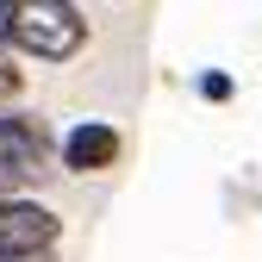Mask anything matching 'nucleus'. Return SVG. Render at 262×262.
I'll use <instances>...</instances> for the list:
<instances>
[{"mask_svg":"<svg viewBox=\"0 0 262 262\" xmlns=\"http://www.w3.org/2000/svg\"><path fill=\"white\" fill-rule=\"evenodd\" d=\"M0 38L7 56L62 69L94 44V19L81 13V0H0Z\"/></svg>","mask_w":262,"mask_h":262,"instance_id":"obj_1","label":"nucleus"},{"mask_svg":"<svg viewBox=\"0 0 262 262\" xmlns=\"http://www.w3.org/2000/svg\"><path fill=\"white\" fill-rule=\"evenodd\" d=\"M62 237H69V219H62L44 193H0V262L56 256Z\"/></svg>","mask_w":262,"mask_h":262,"instance_id":"obj_2","label":"nucleus"},{"mask_svg":"<svg viewBox=\"0 0 262 262\" xmlns=\"http://www.w3.org/2000/svg\"><path fill=\"white\" fill-rule=\"evenodd\" d=\"M56 162L69 181H100L125 162V131L119 119H69L56 138Z\"/></svg>","mask_w":262,"mask_h":262,"instance_id":"obj_3","label":"nucleus"},{"mask_svg":"<svg viewBox=\"0 0 262 262\" xmlns=\"http://www.w3.org/2000/svg\"><path fill=\"white\" fill-rule=\"evenodd\" d=\"M193 94H200L206 106H231L237 100V75L231 69H200V75H193Z\"/></svg>","mask_w":262,"mask_h":262,"instance_id":"obj_4","label":"nucleus"},{"mask_svg":"<svg viewBox=\"0 0 262 262\" xmlns=\"http://www.w3.org/2000/svg\"><path fill=\"white\" fill-rule=\"evenodd\" d=\"M25 106V69H19V56H0V113H13Z\"/></svg>","mask_w":262,"mask_h":262,"instance_id":"obj_5","label":"nucleus"},{"mask_svg":"<svg viewBox=\"0 0 262 262\" xmlns=\"http://www.w3.org/2000/svg\"><path fill=\"white\" fill-rule=\"evenodd\" d=\"M38 262H56V256H38Z\"/></svg>","mask_w":262,"mask_h":262,"instance_id":"obj_6","label":"nucleus"}]
</instances>
